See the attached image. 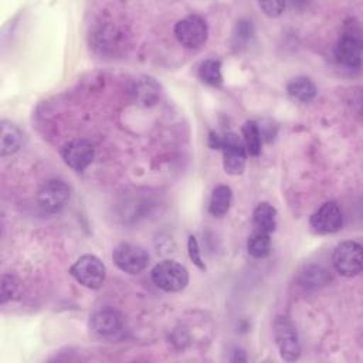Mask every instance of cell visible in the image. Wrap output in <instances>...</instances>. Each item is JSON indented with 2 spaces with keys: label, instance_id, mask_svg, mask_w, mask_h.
I'll use <instances>...</instances> for the list:
<instances>
[{
  "label": "cell",
  "instance_id": "obj_1",
  "mask_svg": "<svg viewBox=\"0 0 363 363\" xmlns=\"http://www.w3.org/2000/svg\"><path fill=\"white\" fill-rule=\"evenodd\" d=\"M152 281L164 292H180L189 284V272L180 262L164 259L153 267Z\"/></svg>",
  "mask_w": 363,
  "mask_h": 363
},
{
  "label": "cell",
  "instance_id": "obj_2",
  "mask_svg": "<svg viewBox=\"0 0 363 363\" xmlns=\"http://www.w3.org/2000/svg\"><path fill=\"white\" fill-rule=\"evenodd\" d=\"M69 274L82 286L88 289H99L106 278V268L98 257L85 254L71 265Z\"/></svg>",
  "mask_w": 363,
  "mask_h": 363
},
{
  "label": "cell",
  "instance_id": "obj_3",
  "mask_svg": "<svg viewBox=\"0 0 363 363\" xmlns=\"http://www.w3.org/2000/svg\"><path fill=\"white\" fill-rule=\"evenodd\" d=\"M274 337L279 354L286 362H295L301 356V343L295 325L288 316H278L274 320Z\"/></svg>",
  "mask_w": 363,
  "mask_h": 363
},
{
  "label": "cell",
  "instance_id": "obj_4",
  "mask_svg": "<svg viewBox=\"0 0 363 363\" xmlns=\"http://www.w3.org/2000/svg\"><path fill=\"white\" fill-rule=\"evenodd\" d=\"M218 150L223 152V167L227 174L238 176L244 172L248 155L242 139L237 133L227 132L223 135Z\"/></svg>",
  "mask_w": 363,
  "mask_h": 363
},
{
  "label": "cell",
  "instance_id": "obj_5",
  "mask_svg": "<svg viewBox=\"0 0 363 363\" xmlns=\"http://www.w3.org/2000/svg\"><path fill=\"white\" fill-rule=\"evenodd\" d=\"M335 269L343 277H354L362 272V245L356 241H343L336 245L332 254Z\"/></svg>",
  "mask_w": 363,
  "mask_h": 363
},
{
  "label": "cell",
  "instance_id": "obj_6",
  "mask_svg": "<svg viewBox=\"0 0 363 363\" xmlns=\"http://www.w3.org/2000/svg\"><path fill=\"white\" fill-rule=\"evenodd\" d=\"M71 187L61 179H50L40 187L37 203L45 213H58L69 201Z\"/></svg>",
  "mask_w": 363,
  "mask_h": 363
},
{
  "label": "cell",
  "instance_id": "obj_7",
  "mask_svg": "<svg viewBox=\"0 0 363 363\" xmlns=\"http://www.w3.org/2000/svg\"><path fill=\"white\" fill-rule=\"evenodd\" d=\"M174 35L183 47L197 48L206 43L208 37V27L201 16L190 14L176 23Z\"/></svg>",
  "mask_w": 363,
  "mask_h": 363
},
{
  "label": "cell",
  "instance_id": "obj_8",
  "mask_svg": "<svg viewBox=\"0 0 363 363\" xmlns=\"http://www.w3.org/2000/svg\"><path fill=\"white\" fill-rule=\"evenodd\" d=\"M115 265L128 274H139L149 264L147 251L132 242H121L112 251Z\"/></svg>",
  "mask_w": 363,
  "mask_h": 363
},
{
  "label": "cell",
  "instance_id": "obj_9",
  "mask_svg": "<svg viewBox=\"0 0 363 363\" xmlns=\"http://www.w3.org/2000/svg\"><path fill=\"white\" fill-rule=\"evenodd\" d=\"M335 57L339 64L349 68L362 65V37L359 30L349 27L343 31L335 47Z\"/></svg>",
  "mask_w": 363,
  "mask_h": 363
},
{
  "label": "cell",
  "instance_id": "obj_10",
  "mask_svg": "<svg viewBox=\"0 0 363 363\" xmlns=\"http://www.w3.org/2000/svg\"><path fill=\"white\" fill-rule=\"evenodd\" d=\"M61 156L68 167L75 172H82L92 163L95 147L89 140L74 139L62 146Z\"/></svg>",
  "mask_w": 363,
  "mask_h": 363
},
{
  "label": "cell",
  "instance_id": "obj_11",
  "mask_svg": "<svg viewBox=\"0 0 363 363\" xmlns=\"http://www.w3.org/2000/svg\"><path fill=\"white\" fill-rule=\"evenodd\" d=\"M309 224L318 234H332L342 228L343 213L335 201H326L311 216Z\"/></svg>",
  "mask_w": 363,
  "mask_h": 363
},
{
  "label": "cell",
  "instance_id": "obj_12",
  "mask_svg": "<svg viewBox=\"0 0 363 363\" xmlns=\"http://www.w3.org/2000/svg\"><path fill=\"white\" fill-rule=\"evenodd\" d=\"M122 316L113 309H101L92 313L89 319V329L94 335L106 337L118 333L122 329Z\"/></svg>",
  "mask_w": 363,
  "mask_h": 363
},
{
  "label": "cell",
  "instance_id": "obj_13",
  "mask_svg": "<svg viewBox=\"0 0 363 363\" xmlns=\"http://www.w3.org/2000/svg\"><path fill=\"white\" fill-rule=\"evenodd\" d=\"M130 94L142 105H152L160 96V85L150 77H138L132 81Z\"/></svg>",
  "mask_w": 363,
  "mask_h": 363
},
{
  "label": "cell",
  "instance_id": "obj_14",
  "mask_svg": "<svg viewBox=\"0 0 363 363\" xmlns=\"http://www.w3.org/2000/svg\"><path fill=\"white\" fill-rule=\"evenodd\" d=\"M0 128H1L0 152H1V156L6 157L16 153L21 147L24 136L21 129L9 121H1Z\"/></svg>",
  "mask_w": 363,
  "mask_h": 363
},
{
  "label": "cell",
  "instance_id": "obj_15",
  "mask_svg": "<svg viewBox=\"0 0 363 363\" xmlns=\"http://www.w3.org/2000/svg\"><path fill=\"white\" fill-rule=\"evenodd\" d=\"M252 224L254 230L257 231H262L267 234L274 233L277 228V208L267 201L259 203L254 208Z\"/></svg>",
  "mask_w": 363,
  "mask_h": 363
},
{
  "label": "cell",
  "instance_id": "obj_16",
  "mask_svg": "<svg viewBox=\"0 0 363 363\" xmlns=\"http://www.w3.org/2000/svg\"><path fill=\"white\" fill-rule=\"evenodd\" d=\"M233 200V191L227 184H218L214 187L211 197H210V204H208V211L214 217H223L231 206Z\"/></svg>",
  "mask_w": 363,
  "mask_h": 363
},
{
  "label": "cell",
  "instance_id": "obj_17",
  "mask_svg": "<svg viewBox=\"0 0 363 363\" xmlns=\"http://www.w3.org/2000/svg\"><path fill=\"white\" fill-rule=\"evenodd\" d=\"M289 96L299 102H311L316 96V86L308 77H296L286 85Z\"/></svg>",
  "mask_w": 363,
  "mask_h": 363
},
{
  "label": "cell",
  "instance_id": "obj_18",
  "mask_svg": "<svg viewBox=\"0 0 363 363\" xmlns=\"http://www.w3.org/2000/svg\"><path fill=\"white\" fill-rule=\"evenodd\" d=\"M242 142L245 146V152L250 156H258L261 153L262 135L259 125L255 121H247L242 128Z\"/></svg>",
  "mask_w": 363,
  "mask_h": 363
},
{
  "label": "cell",
  "instance_id": "obj_19",
  "mask_svg": "<svg viewBox=\"0 0 363 363\" xmlns=\"http://www.w3.org/2000/svg\"><path fill=\"white\" fill-rule=\"evenodd\" d=\"M329 281H330L329 272L320 265L305 267V269L301 272V278H299L301 285L306 289H312V288L315 289V288L323 286Z\"/></svg>",
  "mask_w": 363,
  "mask_h": 363
},
{
  "label": "cell",
  "instance_id": "obj_20",
  "mask_svg": "<svg viewBox=\"0 0 363 363\" xmlns=\"http://www.w3.org/2000/svg\"><path fill=\"white\" fill-rule=\"evenodd\" d=\"M199 78L210 85V86H221L223 85V72H221V62L214 58H208L203 61L199 67Z\"/></svg>",
  "mask_w": 363,
  "mask_h": 363
},
{
  "label": "cell",
  "instance_id": "obj_21",
  "mask_svg": "<svg viewBox=\"0 0 363 363\" xmlns=\"http://www.w3.org/2000/svg\"><path fill=\"white\" fill-rule=\"evenodd\" d=\"M271 234L254 230L247 241V251L252 258L262 259L271 251Z\"/></svg>",
  "mask_w": 363,
  "mask_h": 363
},
{
  "label": "cell",
  "instance_id": "obj_22",
  "mask_svg": "<svg viewBox=\"0 0 363 363\" xmlns=\"http://www.w3.org/2000/svg\"><path fill=\"white\" fill-rule=\"evenodd\" d=\"M20 294V284L13 275H3L1 278V303L17 298Z\"/></svg>",
  "mask_w": 363,
  "mask_h": 363
},
{
  "label": "cell",
  "instance_id": "obj_23",
  "mask_svg": "<svg viewBox=\"0 0 363 363\" xmlns=\"http://www.w3.org/2000/svg\"><path fill=\"white\" fill-rule=\"evenodd\" d=\"M187 251L191 262L201 271H206V264L200 255V247L197 242V238L194 235H190L187 240Z\"/></svg>",
  "mask_w": 363,
  "mask_h": 363
},
{
  "label": "cell",
  "instance_id": "obj_24",
  "mask_svg": "<svg viewBox=\"0 0 363 363\" xmlns=\"http://www.w3.org/2000/svg\"><path fill=\"white\" fill-rule=\"evenodd\" d=\"M258 7L268 17H279L284 13V10H285V1H278V0L259 1Z\"/></svg>",
  "mask_w": 363,
  "mask_h": 363
},
{
  "label": "cell",
  "instance_id": "obj_25",
  "mask_svg": "<svg viewBox=\"0 0 363 363\" xmlns=\"http://www.w3.org/2000/svg\"><path fill=\"white\" fill-rule=\"evenodd\" d=\"M220 142H221V136L218 133H216V132H210L208 133L207 143H208V146L211 149H218L220 147Z\"/></svg>",
  "mask_w": 363,
  "mask_h": 363
}]
</instances>
